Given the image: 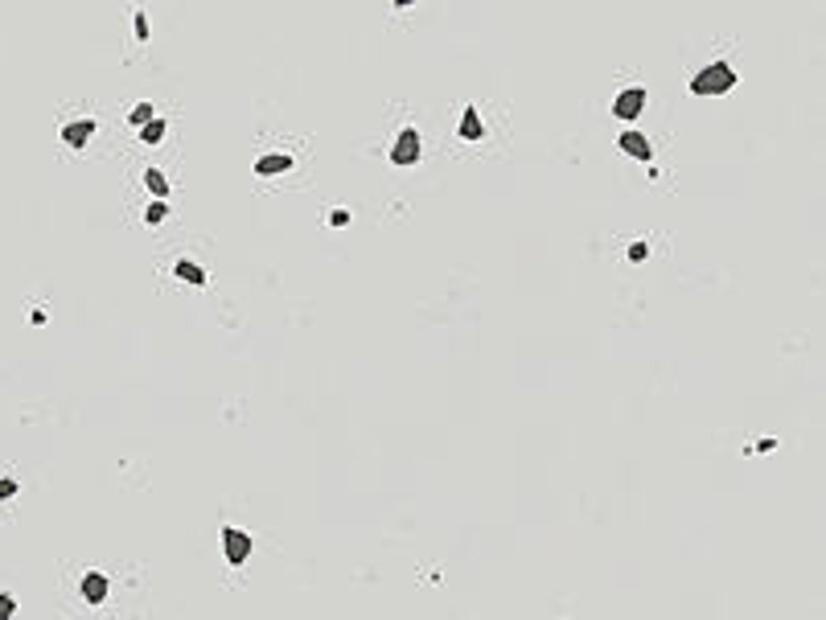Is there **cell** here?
<instances>
[{
	"label": "cell",
	"mask_w": 826,
	"mask_h": 620,
	"mask_svg": "<svg viewBox=\"0 0 826 620\" xmlns=\"http://www.w3.org/2000/svg\"><path fill=\"white\" fill-rule=\"evenodd\" d=\"M485 136V128H481V115L469 107L464 115H460V140H481Z\"/></svg>",
	"instance_id": "cell-9"
},
{
	"label": "cell",
	"mask_w": 826,
	"mask_h": 620,
	"mask_svg": "<svg viewBox=\"0 0 826 620\" xmlns=\"http://www.w3.org/2000/svg\"><path fill=\"white\" fill-rule=\"evenodd\" d=\"M621 152H629V156H638V161H654V144L645 140L642 132H621Z\"/></svg>",
	"instance_id": "cell-5"
},
{
	"label": "cell",
	"mask_w": 826,
	"mask_h": 620,
	"mask_svg": "<svg viewBox=\"0 0 826 620\" xmlns=\"http://www.w3.org/2000/svg\"><path fill=\"white\" fill-rule=\"evenodd\" d=\"M329 222H333V226H346V222H350V214H346V210H333V218H329Z\"/></svg>",
	"instance_id": "cell-18"
},
{
	"label": "cell",
	"mask_w": 826,
	"mask_h": 620,
	"mask_svg": "<svg viewBox=\"0 0 826 620\" xmlns=\"http://www.w3.org/2000/svg\"><path fill=\"white\" fill-rule=\"evenodd\" d=\"M222 555H227V563L243 567V563L251 559V534L238 530V526H227V530H222Z\"/></svg>",
	"instance_id": "cell-3"
},
{
	"label": "cell",
	"mask_w": 826,
	"mask_h": 620,
	"mask_svg": "<svg viewBox=\"0 0 826 620\" xmlns=\"http://www.w3.org/2000/svg\"><path fill=\"white\" fill-rule=\"evenodd\" d=\"M95 136V120H79V124H66L62 128V144L70 148H87V140Z\"/></svg>",
	"instance_id": "cell-6"
},
{
	"label": "cell",
	"mask_w": 826,
	"mask_h": 620,
	"mask_svg": "<svg viewBox=\"0 0 826 620\" xmlns=\"http://www.w3.org/2000/svg\"><path fill=\"white\" fill-rule=\"evenodd\" d=\"M128 120H132V124H136V128H144V124H148V120H156V107H152V103H136V107H132V115H128Z\"/></svg>",
	"instance_id": "cell-13"
},
{
	"label": "cell",
	"mask_w": 826,
	"mask_h": 620,
	"mask_svg": "<svg viewBox=\"0 0 826 620\" xmlns=\"http://www.w3.org/2000/svg\"><path fill=\"white\" fill-rule=\"evenodd\" d=\"M642 107H645V90L642 87H629V90H621V95L613 99V115H617V120H638Z\"/></svg>",
	"instance_id": "cell-4"
},
{
	"label": "cell",
	"mask_w": 826,
	"mask_h": 620,
	"mask_svg": "<svg viewBox=\"0 0 826 620\" xmlns=\"http://www.w3.org/2000/svg\"><path fill=\"white\" fill-rule=\"evenodd\" d=\"M629 259H633V263H642V259H645V247H642V243H638V247H629Z\"/></svg>",
	"instance_id": "cell-17"
},
{
	"label": "cell",
	"mask_w": 826,
	"mask_h": 620,
	"mask_svg": "<svg viewBox=\"0 0 826 620\" xmlns=\"http://www.w3.org/2000/svg\"><path fill=\"white\" fill-rule=\"evenodd\" d=\"M736 87V70L728 62H711V66H703L695 79H690V90L695 95H724V90Z\"/></svg>",
	"instance_id": "cell-1"
},
{
	"label": "cell",
	"mask_w": 826,
	"mask_h": 620,
	"mask_svg": "<svg viewBox=\"0 0 826 620\" xmlns=\"http://www.w3.org/2000/svg\"><path fill=\"white\" fill-rule=\"evenodd\" d=\"M13 608H17V604H13V596H4V592H0V620L13 617Z\"/></svg>",
	"instance_id": "cell-15"
},
{
	"label": "cell",
	"mask_w": 826,
	"mask_h": 620,
	"mask_svg": "<svg viewBox=\"0 0 826 620\" xmlns=\"http://www.w3.org/2000/svg\"><path fill=\"white\" fill-rule=\"evenodd\" d=\"M419 156H423V140H419V132H415V128H403L399 140H395V148H391V165H403V169H407V165H415Z\"/></svg>",
	"instance_id": "cell-2"
},
{
	"label": "cell",
	"mask_w": 826,
	"mask_h": 620,
	"mask_svg": "<svg viewBox=\"0 0 826 620\" xmlns=\"http://www.w3.org/2000/svg\"><path fill=\"white\" fill-rule=\"evenodd\" d=\"M140 140H144V144H161V140H165V120H161V115L148 120V124L140 128Z\"/></svg>",
	"instance_id": "cell-12"
},
{
	"label": "cell",
	"mask_w": 826,
	"mask_h": 620,
	"mask_svg": "<svg viewBox=\"0 0 826 620\" xmlns=\"http://www.w3.org/2000/svg\"><path fill=\"white\" fill-rule=\"evenodd\" d=\"M83 600H87V604H103V600H107V579H103V571H87V576H83Z\"/></svg>",
	"instance_id": "cell-7"
},
{
	"label": "cell",
	"mask_w": 826,
	"mask_h": 620,
	"mask_svg": "<svg viewBox=\"0 0 826 620\" xmlns=\"http://www.w3.org/2000/svg\"><path fill=\"white\" fill-rule=\"evenodd\" d=\"M255 173H259V177H280V173H292V156H259V161H255Z\"/></svg>",
	"instance_id": "cell-8"
},
{
	"label": "cell",
	"mask_w": 826,
	"mask_h": 620,
	"mask_svg": "<svg viewBox=\"0 0 826 620\" xmlns=\"http://www.w3.org/2000/svg\"><path fill=\"white\" fill-rule=\"evenodd\" d=\"M165 214H169V210H165V202H152V206L144 210V222H152V226H156V222H165Z\"/></svg>",
	"instance_id": "cell-14"
},
{
	"label": "cell",
	"mask_w": 826,
	"mask_h": 620,
	"mask_svg": "<svg viewBox=\"0 0 826 620\" xmlns=\"http://www.w3.org/2000/svg\"><path fill=\"white\" fill-rule=\"evenodd\" d=\"M13 493H17V485H13L8 477H0V497H13Z\"/></svg>",
	"instance_id": "cell-16"
},
{
	"label": "cell",
	"mask_w": 826,
	"mask_h": 620,
	"mask_svg": "<svg viewBox=\"0 0 826 620\" xmlns=\"http://www.w3.org/2000/svg\"><path fill=\"white\" fill-rule=\"evenodd\" d=\"M144 185L156 193V202H165V193H169V177H165L161 169H148V173H144Z\"/></svg>",
	"instance_id": "cell-11"
},
{
	"label": "cell",
	"mask_w": 826,
	"mask_h": 620,
	"mask_svg": "<svg viewBox=\"0 0 826 620\" xmlns=\"http://www.w3.org/2000/svg\"><path fill=\"white\" fill-rule=\"evenodd\" d=\"M177 279H181V284H193V288H202V284H206V271H202L197 263H189V259H177Z\"/></svg>",
	"instance_id": "cell-10"
}]
</instances>
